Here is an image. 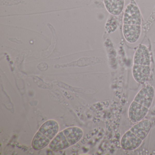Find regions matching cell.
Wrapping results in <instances>:
<instances>
[{
  "label": "cell",
  "mask_w": 155,
  "mask_h": 155,
  "mask_svg": "<svg viewBox=\"0 0 155 155\" xmlns=\"http://www.w3.org/2000/svg\"><path fill=\"white\" fill-rule=\"evenodd\" d=\"M59 125L55 120H49L42 124L39 131L50 140L55 137L59 130Z\"/></svg>",
  "instance_id": "cell-10"
},
{
  "label": "cell",
  "mask_w": 155,
  "mask_h": 155,
  "mask_svg": "<svg viewBox=\"0 0 155 155\" xmlns=\"http://www.w3.org/2000/svg\"><path fill=\"white\" fill-rule=\"evenodd\" d=\"M142 142V140L130 130L127 131L121 137L120 146L124 150L131 151L139 147Z\"/></svg>",
  "instance_id": "cell-2"
},
{
  "label": "cell",
  "mask_w": 155,
  "mask_h": 155,
  "mask_svg": "<svg viewBox=\"0 0 155 155\" xmlns=\"http://www.w3.org/2000/svg\"><path fill=\"white\" fill-rule=\"evenodd\" d=\"M51 140L39 130L34 136L32 142V147L36 150H39L48 146Z\"/></svg>",
  "instance_id": "cell-13"
},
{
  "label": "cell",
  "mask_w": 155,
  "mask_h": 155,
  "mask_svg": "<svg viewBox=\"0 0 155 155\" xmlns=\"http://www.w3.org/2000/svg\"><path fill=\"white\" fill-rule=\"evenodd\" d=\"M63 131L58 133L49 143V147L54 151L62 150L70 146Z\"/></svg>",
  "instance_id": "cell-9"
},
{
  "label": "cell",
  "mask_w": 155,
  "mask_h": 155,
  "mask_svg": "<svg viewBox=\"0 0 155 155\" xmlns=\"http://www.w3.org/2000/svg\"><path fill=\"white\" fill-rule=\"evenodd\" d=\"M150 66L134 64L132 68V75L134 79L138 83H145L150 74Z\"/></svg>",
  "instance_id": "cell-5"
},
{
  "label": "cell",
  "mask_w": 155,
  "mask_h": 155,
  "mask_svg": "<svg viewBox=\"0 0 155 155\" xmlns=\"http://www.w3.org/2000/svg\"><path fill=\"white\" fill-rule=\"evenodd\" d=\"M123 23L127 25H141V14L137 6L133 4L127 6L123 17Z\"/></svg>",
  "instance_id": "cell-1"
},
{
  "label": "cell",
  "mask_w": 155,
  "mask_h": 155,
  "mask_svg": "<svg viewBox=\"0 0 155 155\" xmlns=\"http://www.w3.org/2000/svg\"><path fill=\"white\" fill-rule=\"evenodd\" d=\"M148 111V108L133 101L129 108L128 117L131 122L137 123L142 120Z\"/></svg>",
  "instance_id": "cell-4"
},
{
  "label": "cell",
  "mask_w": 155,
  "mask_h": 155,
  "mask_svg": "<svg viewBox=\"0 0 155 155\" xmlns=\"http://www.w3.org/2000/svg\"><path fill=\"white\" fill-rule=\"evenodd\" d=\"M154 97V88L150 85H147L137 93L134 101L149 109L152 104Z\"/></svg>",
  "instance_id": "cell-3"
},
{
  "label": "cell",
  "mask_w": 155,
  "mask_h": 155,
  "mask_svg": "<svg viewBox=\"0 0 155 155\" xmlns=\"http://www.w3.org/2000/svg\"><path fill=\"white\" fill-rule=\"evenodd\" d=\"M62 131L71 146L77 143L83 135L82 130L78 127L68 128Z\"/></svg>",
  "instance_id": "cell-12"
},
{
  "label": "cell",
  "mask_w": 155,
  "mask_h": 155,
  "mask_svg": "<svg viewBox=\"0 0 155 155\" xmlns=\"http://www.w3.org/2000/svg\"><path fill=\"white\" fill-rule=\"evenodd\" d=\"M134 64L150 66V57L148 50L146 46L141 45L137 49L134 55Z\"/></svg>",
  "instance_id": "cell-8"
},
{
  "label": "cell",
  "mask_w": 155,
  "mask_h": 155,
  "mask_svg": "<svg viewBox=\"0 0 155 155\" xmlns=\"http://www.w3.org/2000/svg\"><path fill=\"white\" fill-rule=\"evenodd\" d=\"M152 127L151 121L148 120H140L133 126L130 130L139 138L144 140L149 133Z\"/></svg>",
  "instance_id": "cell-7"
},
{
  "label": "cell",
  "mask_w": 155,
  "mask_h": 155,
  "mask_svg": "<svg viewBox=\"0 0 155 155\" xmlns=\"http://www.w3.org/2000/svg\"><path fill=\"white\" fill-rule=\"evenodd\" d=\"M104 2L107 11L114 16L120 14L124 8V0H104Z\"/></svg>",
  "instance_id": "cell-11"
},
{
  "label": "cell",
  "mask_w": 155,
  "mask_h": 155,
  "mask_svg": "<svg viewBox=\"0 0 155 155\" xmlns=\"http://www.w3.org/2000/svg\"><path fill=\"white\" fill-rule=\"evenodd\" d=\"M89 59L86 58H83L79 60L76 61L71 62L70 64H67L65 66H61L60 67H76V66H79V67H83V66H86L87 65H88L90 64Z\"/></svg>",
  "instance_id": "cell-14"
},
{
  "label": "cell",
  "mask_w": 155,
  "mask_h": 155,
  "mask_svg": "<svg viewBox=\"0 0 155 155\" xmlns=\"http://www.w3.org/2000/svg\"><path fill=\"white\" fill-rule=\"evenodd\" d=\"M141 33L140 25L124 24L123 33L126 40L130 43H134L137 41Z\"/></svg>",
  "instance_id": "cell-6"
}]
</instances>
